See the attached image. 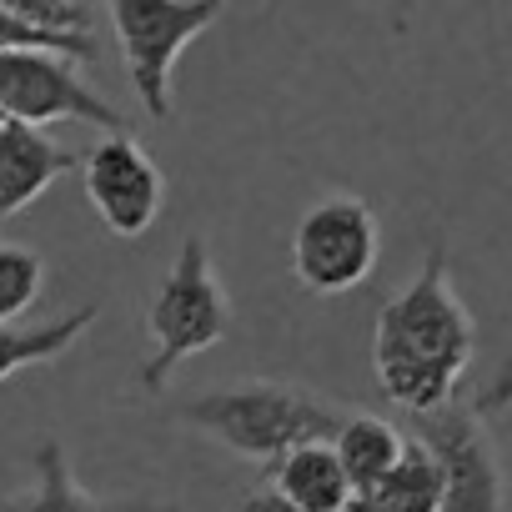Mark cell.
<instances>
[{
    "label": "cell",
    "instance_id": "obj_1",
    "mask_svg": "<svg viewBox=\"0 0 512 512\" xmlns=\"http://www.w3.org/2000/svg\"><path fill=\"white\" fill-rule=\"evenodd\" d=\"M472 332H477L472 312L462 307L452 287L447 246L432 241L417 277L392 302L377 307L372 372H377L382 397H392L412 417L457 402V387L472 372V352H477Z\"/></svg>",
    "mask_w": 512,
    "mask_h": 512
},
{
    "label": "cell",
    "instance_id": "obj_2",
    "mask_svg": "<svg viewBox=\"0 0 512 512\" xmlns=\"http://www.w3.org/2000/svg\"><path fill=\"white\" fill-rule=\"evenodd\" d=\"M176 417L216 437L236 457H251L272 472L287 452L307 442H332L352 412L287 382H241V387H221V392H201L181 402Z\"/></svg>",
    "mask_w": 512,
    "mask_h": 512
},
{
    "label": "cell",
    "instance_id": "obj_3",
    "mask_svg": "<svg viewBox=\"0 0 512 512\" xmlns=\"http://www.w3.org/2000/svg\"><path fill=\"white\" fill-rule=\"evenodd\" d=\"M146 332H151V357L141 362V377H136L146 392H166L171 372L186 357L216 347L231 332V302H226V292L216 282L206 236H186L181 241L161 292L146 307Z\"/></svg>",
    "mask_w": 512,
    "mask_h": 512
},
{
    "label": "cell",
    "instance_id": "obj_4",
    "mask_svg": "<svg viewBox=\"0 0 512 512\" xmlns=\"http://www.w3.org/2000/svg\"><path fill=\"white\" fill-rule=\"evenodd\" d=\"M216 0H111L106 16L126 56V76L151 121L171 116V71L181 51L221 21Z\"/></svg>",
    "mask_w": 512,
    "mask_h": 512
},
{
    "label": "cell",
    "instance_id": "obj_5",
    "mask_svg": "<svg viewBox=\"0 0 512 512\" xmlns=\"http://www.w3.org/2000/svg\"><path fill=\"white\" fill-rule=\"evenodd\" d=\"M377 251H382V236H377L372 206L352 191H332L312 201L292 231V272L307 292L342 297L372 277Z\"/></svg>",
    "mask_w": 512,
    "mask_h": 512
},
{
    "label": "cell",
    "instance_id": "obj_6",
    "mask_svg": "<svg viewBox=\"0 0 512 512\" xmlns=\"http://www.w3.org/2000/svg\"><path fill=\"white\" fill-rule=\"evenodd\" d=\"M0 116L21 126H51V121H86L96 131L126 136V116L81 81L76 61L46 56V51H6L0 56Z\"/></svg>",
    "mask_w": 512,
    "mask_h": 512
},
{
    "label": "cell",
    "instance_id": "obj_7",
    "mask_svg": "<svg viewBox=\"0 0 512 512\" xmlns=\"http://www.w3.org/2000/svg\"><path fill=\"white\" fill-rule=\"evenodd\" d=\"M412 427L442 472V487H447L442 512H502L507 507V472L472 402H447L437 412H422L412 417Z\"/></svg>",
    "mask_w": 512,
    "mask_h": 512
},
{
    "label": "cell",
    "instance_id": "obj_8",
    "mask_svg": "<svg viewBox=\"0 0 512 512\" xmlns=\"http://www.w3.org/2000/svg\"><path fill=\"white\" fill-rule=\"evenodd\" d=\"M81 181H86V201L116 236H146L156 226L166 201V176L131 131L96 141L81 156Z\"/></svg>",
    "mask_w": 512,
    "mask_h": 512
},
{
    "label": "cell",
    "instance_id": "obj_9",
    "mask_svg": "<svg viewBox=\"0 0 512 512\" xmlns=\"http://www.w3.org/2000/svg\"><path fill=\"white\" fill-rule=\"evenodd\" d=\"M81 156L61 141H51L36 126H21L11 116H0V221L21 216L31 201L51 191L66 171H76Z\"/></svg>",
    "mask_w": 512,
    "mask_h": 512
},
{
    "label": "cell",
    "instance_id": "obj_10",
    "mask_svg": "<svg viewBox=\"0 0 512 512\" xmlns=\"http://www.w3.org/2000/svg\"><path fill=\"white\" fill-rule=\"evenodd\" d=\"M0 512H186V507L166 497H96L76 482L66 447L46 437L36 447V482L21 497L0 502Z\"/></svg>",
    "mask_w": 512,
    "mask_h": 512
},
{
    "label": "cell",
    "instance_id": "obj_11",
    "mask_svg": "<svg viewBox=\"0 0 512 512\" xmlns=\"http://www.w3.org/2000/svg\"><path fill=\"white\" fill-rule=\"evenodd\" d=\"M272 492H282L302 512H352L357 507V492H352L347 467L332 452V442H307V447L287 452L272 467Z\"/></svg>",
    "mask_w": 512,
    "mask_h": 512
},
{
    "label": "cell",
    "instance_id": "obj_12",
    "mask_svg": "<svg viewBox=\"0 0 512 512\" xmlns=\"http://www.w3.org/2000/svg\"><path fill=\"white\" fill-rule=\"evenodd\" d=\"M442 507H447V487L422 442H407L397 467L372 492L357 497V512H442Z\"/></svg>",
    "mask_w": 512,
    "mask_h": 512
},
{
    "label": "cell",
    "instance_id": "obj_13",
    "mask_svg": "<svg viewBox=\"0 0 512 512\" xmlns=\"http://www.w3.org/2000/svg\"><path fill=\"white\" fill-rule=\"evenodd\" d=\"M402 447H407V437H402L392 422L372 417V412H352V417L342 422V432L332 437V452L342 457L347 482H352V492H357V497H362V492H372V487L397 467Z\"/></svg>",
    "mask_w": 512,
    "mask_h": 512
},
{
    "label": "cell",
    "instance_id": "obj_14",
    "mask_svg": "<svg viewBox=\"0 0 512 512\" xmlns=\"http://www.w3.org/2000/svg\"><path fill=\"white\" fill-rule=\"evenodd\" d=\"M96 317H101L96 307H76V312H66L56 322H41V327H16V322L0 327V382L26 372V367H41V362L66 357L91 332Z\"/></svg>",
    "mask_w": 512,
    "mask_h": 512
},
{
    "label": "cell",
    "instance_id": "obj_15",
    "mask_svg": "<svg viewBox=\"0 0 512 512\" xmlns=\"http://www.w3.org/2000/svg\"><path fill=\"white\" fill-rule=\"evenodd\" d=\"M41 287H46L41 251H31L21 241H0V327H11L16 317H26L36 307Z\"/></svg>",
    "mask_w": 512,
    "mask_h": 512
},
{
    "label": "cell",
    "instance_id": "obj_16",
    "mask_svg": "<svg viewBox=\"0 0 512 512\" xmlns=\"http://www.w3.org/2000/svg\"><path fill=\"white\" fill-rule=\"evenodd\" d=\"M6 51H46V56H66L76 66H91L101 56L96 41H66V36H46L36 31L21 11H16V0H0V56Z\"/></svg>",
    "mask_w": 512,
    "mask_h": 512
},
{
    "label": "cell",
    "instance_id": "obj_17",
    "mask_svg": "<svg viewBox=\"0 0 512 512\" xmlns=\"http://www.w3.org/2000/svg\"><path fill=\"white\" fill-rule=\"evenodd\" d=\"M477 417L487 422V417H497V412H512V347H507V357H502V367L492 372V382L477 392Z\"/></svg>",
    "mask_w": 512,
    "mask_h": 512
},
{
    "label": "cell",
    "instance_id": "obj_18",
    "mask_svg": "<svg viewBox=\"0 0 512 512\" xmlns=\"http://www.w3.org/2000/svg\"><path fill=\"white\" fill-rule=\"evenodd\" d=\"M236 512H302V507H292L282 492H272V487H256V492H246L241 502H236ZM357 512V507H352Z\"/></svg>",
    "mask_w": 512,
    "mask_h": 512
}]
</instances>
